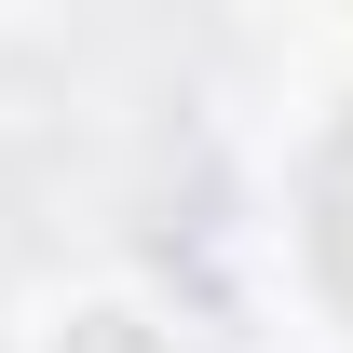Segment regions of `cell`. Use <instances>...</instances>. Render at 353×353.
<instances>
[{
	"mask_svg": "<svg viewBox=\"0 0 353 353\" xmlns=\"http://www.w3.org/2000/svg\"><path fill=\"white\" fill-rule=\"evenodd\" d=\"M326 204H353V136H340V163H326ZM326 285H340V299H353V231H340V245H326Z\"/></svg>",
	"mask_w": 353,
	"mask_h": 353,
	"instance_id": "cell-1",
	"label": "cell"
}]
</instances>
